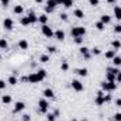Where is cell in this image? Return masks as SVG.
Returning <instances> with one entry per match:
<instances>
[{
	"mask_svg": "<svg viewBox=\"0 0 121 121\" xmlns=\"http://www.w3.org/2000/svg\"><path fill=\"white\" fill-rule=\"evenodd\" d=\"M47 78V70L44 69H38L37 72H32L28 76H23V82H28V83H39Z\"/></svg>",
	"mask_w": 121,
	"mask_h": 121,
	"instance_id": "cell-1",
	"label": "cell"
},
{
	"mask_svg": "<svg viewBox=\"0 0 121 121\" xmlns=\"http://www.w3.org/2000/svg\"><path fill=\"white\" fill-rule=\"evenodd\" d=\"M100 87L103 91H114L117 89V82H107V80H103L100 83Z\"/></svg>",
	"mask_w": 121,
	"mask_h": 121,
	"instance_id": "cell-2",
	"label": "cell"
},
{
	"mask_svg": "<svg viewBox=\"0 0 121 121\" xmlns=\"http://www.w3.org/2000/svg\"><path fill=\"white\" fill-rule=\"evenodd\" d=\"M48 108H49L48 100H47V99H39V100H38V113L47 114V113H48Z\"/></svg>",
	"mask_w": 121,
	"mask_h": 121,
	"instance_id": "cell-3",
	"label": "cell"
},
{
	"mask_svg": "<svg viewBox=\"0 0 121 121\" xmlns=\"http://www.w3.org/2000/svg\"><path fill=\"white\" fill-rule=\"evenodd\" d=\"M41 32H42V35H44V37H47V38H52L55 31L52 30L48 24H44V26H41Z\"/></svg>",
	"mask_w": 121,
	"mask_h": 121,
	"instance_id": "cell-4",
	"label": "cell"
},
{
	"mask_svg": "<svg viewBox=\"0 0 121 121\" xmlns=\"http://www.w3.org/2000/svg\"><path fill=\"white\" fill-rule=\"evenodd\" d=\"M86 34V28L85 27H73L70 30V35L75 38V37H83Z\"/></svg>",
	"mask_w": 121,
	"mask_h": 121,
	"instance_id": "cell-5",
	"label": "cell"
},
{
	"mask_svg": "<svg viewBox=\"0 0 121 121\" xmlns=\"http://www.w3.org/2000/svg\"><path fill=\"white\" fill-rule=\"evenodd\" d=\"M3 28L7 31H11L14 28V21H13V18H10V17H7V18H4L3 20Z\"/></svg>",
	"mask_w": 121,
	"mask_h": 121,
	"instance_id": "cell-6",
	"label": "cell"
},
{
	"mask_svg": "<svg viewBox=\"0 0 121 121\" xmlns=\"http://www.w3.org/2000/svg\"><path fill=\"white\" fill-rule=\"evenodd\" d=\"M70 86H72V89L75 91H83L85 89V86H83V83L80 82V80H78V79H75V80H72V83H70Z\"/></svg>",
	"mask_w": 121,
	"mask_h": 121,
	"instance_id": "cell-7",
	"label": "cell"
},
{
	"mask_svg": "<svg viewBox=\"0 0 121 121\" xmlns=\"http://www.w3.org/2000/svg\"><path fill=\"white\" fill-rule=\"evenodd\" d=\"M94 103H96L97 106H103V104H104V91L103 90L97 91V96H96V99H94Z\"/></svg>",
	"mask_w": 121,
	"mask_h": 121,
	"instance_id": "cell-8",
	"label": "cell"
},
{
	"mask_svg": "<svg viewBox=\"0 0 121 121\" xmlns=\"http://www.w3.org/2000/svg\"><path fill=\"white\" fill-rule=\"evenodd\" d=\"M79 51H80V54L83 55V58H85V59H86V60H89V59H90V58H91L90 49H89L87 47H85V45H83V47H80V49H79Z\"/></svg>",
	"mask_w": 121,
	"mask_h": 121,
	"instance_id": "cell-9",
	"label": "cell"
},
{
	"mask_svg": "<svg viewBox=\"0 0 121 121\" xmlns=\"http://www.w3.org/2000/svg\"><path fill=\"white\" fill-rule=\"evenodd\" d=\"M24 108H26V104H24V101H16L13 111H14V113H20V111H23Z\"/></svg>",
	"mask_w": 121,
	"mask_h": 121,
	"instance_id": "cell-10",
	"label": "cell"
},
{
	"mask_svg": "<svg viewBox=\"0 0 121 121\" xmlns=\"http://www.w3.org/2000/svg\"><path fill=\"white\" fill-rule=\"evenodd\" d=\"M54 37H55L58 41H63V39H65V31L60 30V28H58V30L54 32Z\"/></svg>",
	"mask_w": 121,
	"mask_h": 121,
	"instance_id": "cell-11",
	"label": "cell"
},
{
	"mask_svg": "<svg viewBox=\"0 0 121 121\" xmlns=\"http://www.w3.org/2000/svg\"><path fill=\"white\" fill-rule=\"evenodd\" d=\"M42 96H44L45 99H54V97H55V93H54L52 89L48 87V89H45V90L42 91Z\"/></svg>",
	"mask_w": 121,
	"mask_h": 121,
	"instance_id": "cell-12",
	"label": "cell"
},
{
	"mask_svg": "<svg viewBox=\"0 0 121 121\" xmlns=\"http://www.w3.org/2000/svg\"><path fill=\"white\" fill-rule=\"evenodd\" d=\"M75 73H76V75H79V76H82V78H86V76L89 75V70H87L86 68H79V69H76V70H75Z\"/></svg>",
	"mask_w": 121,
	"mask_h": 121,
	"instance_id": "cell-13",
	"label": "cell"
},
{
	"mask_svg": "<svg viewBox=\"0 0 121 121\" xmlns=\"http://www.w3.org/2000/svg\"><path fill=\"white\" fill-rule=\"evenodd\" d=\"M27 17H28V20H30L31 24H35V23H38V16H37L34 11H30V13L27 14Z\"/></svg>",
	"mask_w": 121,
	"mask_h": 121,
	"instance_id": "cell-14",
	"label": "cell"
},
{
	"mask_svg": "<svg viewBox=\"0 0 121 121\" xmlns=\"http://www.w3.org/2000/svg\"><path fill=\"white\" fill-rule=\"evenodd\" d=\"M13 13L20 16V14H23V13H24V7H23L21 4H16V6H14V9H13Z\"/></svg>",
	"mask_w": 121,
	"mask_h": 121,
	"instance_id": "cell-15",
	"label": "cell"
},
{
	"mask_svg": "<svg viewBox=\"0 0 121 121\" xmlns=\"http://www.w3.org/2000/svg\"><path fill=\"white\" fill-rule=\"evenodd\" d=\"M113 13H114V17H116L117 20H121V7L120 6H114Z\"/></svg>",
	"mask_w": 121,
	"mask_h": 121,
	"instance_id": "cell-16",
	"label": "cell"
},
{
	"mask_svg": "<svg viewBox=\"0 0 121 121\" xmlns=\"http://www.w3.org/2000/svg\"><path fill=\"white\" fill-rule=\"evenodd\" d=\"M73 16H75L76 18H79V20H80V18H83V17H85V11H83L82 9H76V10L73 11Z\"/></svg>",
	"mask_w": 121,
	"mask_h": 121,
	"instance_id": "cell-17",
	"label": "cell"
},
{
	"mask_svg": "<svg viewBox=\"0 0 121 121\" xmlns=\"http://www.w3.org/2000/svg\"><path fill=\"white\" fill-rule=\"evenodd\" d=\"M100 21L106 26V24H110L111 23V17L110 16H107V14H103V16H100Z\"/></svg>",
	"mask_w": 121,
	"mask_h": 121,
	"instance_id": "cell-18",
	"label": "cell"
},
{
	"mask_svg": "<svg viewBox=\"0 0 121 121\" xmlns=\"http://www.w3.org/2000/svg\"><path fill=\"white\" fill-rule=\"evenodd\" d=\"M18 48H20V49H28V41L24 39V38L20 39V41H18Z\"/></svg>",
	"mask_w": 121,
	"mask_h": 121,
	"instance_id": "cell-19",
	"label": "cell"
},
{
	"mask_svg": "<svg viewBox=\"0 0 121 121\" xmlns=\"http://www.w3.org/2000/svg\"><path fill=\"white\" fill-rule=\"evenodd\" d=\"M7 83H10L11 86H16V85L18 83V79H17V76H16L14 73H13V75H11V76H10V78L7 79Z\"/></svg>",
	"mask_w": 121,
	"mask_h": 121,
	"instance_id": "cell-20",
	"label": "cell"
},
{
	"mask_svg": "<svg viewBox=\"0 0 121 121\" xmlns=\"http://www.w3.org/2000/svg\"><path fill=\"white\" fill-rule=\"evenodd\" d=\"M38 23H41L42 26H44V24H47V23H48V14H45V13H44V14L38 16Z\"/></svg>",
	"mask_w": 121,
	"mask_h": 121,
	"instance_id": "cell-21",
	"label": "cell"
},
{
	"mask_svg": "<svg viewBox=\"0 0 121 121\" xmlns=\"http://www.w3.org/2000/svg\"><path fill=\"white\" fill-rule=\"evenodd\" d=\"M116 49H110V51H106V54H104V56H106V59H113L114 56H116Z\"/></svg>",
	"mask_w": 121,
	"mask_h": 121,
	"instance_id": "cell-22",
	"label": "cell"
},
{
	"mask_svg": "<svg viewBox=\"0 0 121 121\" xmlns=\"http://www.w3.org/2000/svg\"><path fill=\"white\" fill-rule=\"evenodd\" d=\"M20 24L23 26V27H27V26H30V20H28V17L27 16H23L21 18H20Z\"/></svg>",
	"mask_w": 121,
	"mask_h": 121,
	"instance_id": "cell-23",
	"label": "cell"
},
{
	"mask_svg": "<svg viewBox=\"0 0 121 121\" xmlns=\"http://www.w3.org/2000/svg\"><path fill=\"white\" fill-rule=\"evenodd\" d=\"M111 47H113V49H116V51L120 49L121 48V41L120 39H113V41H111Z\"/></svg>",
	"mask_w": 121,
	"mask_h": 121,
	"instance_id": "cell-24",
	"label": "cell"
},
{
	"mask_svg": "<svg viewBox=\"0 0 121 121\" xmlns=\"http://www.w3.org/2000/svg\"><path fill=\"white\" fill-rule=\"evenodd\" d=\"M1 101H3V104H10V103L13 101V99H11L10 94H4V96L1 97Z\"/></svg>",
	"mask_w": 121,
	"mask_h": 121,
	"instance_id": "cell-25",
	"label": "cell"
},
{
	"mask_svg": "<svg viewBox=\"0 0 121 121\" xmlns=\"http://www.w3.org/2000/svg\"><path fill=\"white\" fill-rule=\"evenodd\" d=\"M116 75H113V73H110V72H106V80L107 82H116Z\"/></svg>",
	"mask_w": 121,
	"mask_h": 121,
	"instance_id": "cell-26",
	"label": "cell"
},
{
	"mask_svg": "<svg viewBox=\"0 0 121 121\" xmlns=\"http://www.w3.org/2000/svg\"><path fill=\"white\" fill-rule=\"evenodd\" d=\"M9 48V42L6 38H0V49H7Z\"/></svg>",
	"mask_w": 121,
	"mask_h": 121,
	"instance_id": "cell-27",
	"label": "cell"
},
{
	"mask_svg": "<svg viewBox=\"0 0 121 121\" xmlns=\"http://www.w3.org/2000/svg\"><path fill=\"white\" fill-rule=\"evenodd\" d=\"M39 62H41V63H47V62H49V54H42V55L39 56Z\"/></svg>",
	"mask_w": 121,
	"mask_h": 121,
	"instance_id": "cell-28",
	"label": "cell"
},
{
	"mask_svg": "<svg viewBox=\"0 0 121 121\" xmlns=\"http://www.w3.org/2000/svg\"><path fill=\"white\" fill-rule=\"evenodd\" d=\"M111 60H113V65H114L116 68L121 66V56H117V55H116V56H114Z\"/></svg>",
	"mask_w": 121,
	"mask_h": 121,
	"instance_id": "cell-29",
	"label": "cell"
},
{
	"mask_svg": "<svg viewBox=\"0 0 121 121\" xmlns=\"http://www.w3.org/2000/svg\"><path fill=\"white\" fill-rule=\"evenodd\" d=\"M104 27H106V26H104L101 21H96V23H94V28H96V30L103 31V30H104Z\"/></svg>",
	"mask_w": 121,
	"mask_h": 121,
	"instance_id": "cell-30",
	"label": "cell"
},
{
	"mask_svg": "<svg viewBox=\"0 0 121 121\" xmlns=\"http://www.w3.org/2000/svg\"><path fill=\"white\" fill-rule=\"evenodd\" d=\"M62 6L66 7V9H69V7L73 6V0H62Z\"/></svg>",
	"mask_w": 121,
	"mask_h": 121,
	"instance_id": "cell-31",
	"label": "cell"
},
{
	"mask_svg": "<svg viewBox=\"0 0 121 121\" xmlns=\"http://www.w3.org/2000/svg\"><path fill=\"white\" fill-rule=\"evenodd\" d=\"M90 52H91V55H101V49L99 48V47H94V48H91L90 49Z\"/></svg>",
	"mask_w": 121,
	"mask_h": 121,
	"instance_id": "cell-32",
	"label": "cell"
},
{
	"mask_svg": "<svg viewBox=\"0 0 121 121\" xmlns=\"http://www.w3.org/2000/svg\"><path fill=\"white\" fill-rule=\"evenodd\" d=\"M60 70L62 72H68L69 70V63L68 62H62L60 63Z\"/></svg>",
	"mask_w": 121,
	"mask_h": 121,
	"instance_id": "cell-33",
	"label": "cell"
},
{
	"mask_svg": "<svg viewBox=\"0 0 121 121\" xmlns=\"http://www.w3.org/2000/svg\"><path fill=\"white\" fill-rule=\"evenodd\" d=\"M107 72H110V73H113V75H116V76H117L120 70H118V68H116V66H113V68H107Z\"/></svg>",
	"mask_w": 121,
	"mask_h": 121,
	"instance_id": "cell-34",
	"label": "cell"
},
{
	"mask_svg": "<svg viewBox=\"0 0 121 121\" xmlns=\"http://www.w3.org/2000/svg\"><path fill=\"white\" fill-rule=\"evenodd\" d=\"M47 6H48V7H52V9H55L58 4L55 3V0H47Z\"/></svg>",
	"mask_w": 121,
	"mask_h": 121,
	"instance_id": "cell-35",
	"label": "cell"
},
{
	"mask_svg": "<svg viewBox=\"0 0 121 121\" xmlns=\"http://www.w3.org/2000/svg\"><path fill=\"white\" fill-rule=\"evenodd\" d=\"M73 42H75V44H78V45H80V44L83 42V37H75Z\"/></svg>",
	"mask_w": 121,
	"mask_h": 121,
	"instance_id": "cell-36",
	"label": "cell"
},
{
	"mask_svg": "<svg viewBox=\"0 0 121 121\" xmlns=\"http://www.w3.org/2000/svg\"><path fill=\"white\" fill-rule=\"evenodd\" d=\"M55 11V9H52V7H48V6H45V14H51V13H54Z\"/></svg>",
	"mask_w": 121,
	"mask_h": 121,
	"instance_id": "cell-37",
	"label": "cell"
},
{
	"mask_svg": "<svg viewBox=\"0 0 121 121\" xmlns=\"http://www.w3.org/2000/svg\"><path fill=\"white\" fill-rule=\"evenodd\" d=\"M47 51H48V54H55L56 52V47H48Z\"/></svg>",
	"mask_w": 121,
	"mask_h": 121,
	"instance_id": "cell-38",
	"label": "cell"
},
{
	"mask_svg": "<svg viewBox=\"0 0 121 121\" xmlns=\"http://www.w3.org/2000/svg\"><path fill=\"white\" fill-rule=\"evenodd\" d=\"M59 17H60L62 21H68V14H66V13H60Z\"/></svg>",
	"mask_w": 121,
	"mask_h": 121,
	"instance_id": "cell-39",
	"label": "cell"
},
{
	"mask_svg": "<svg viewBox=\"0 0 121 121\" xmlns=\"http://www.w3.org/2000/svg\"><path fill=\"white\" fill-rule=\"evenodd\" d=\"M47 120H48V121H54V120H55V114L48 113V114H47Z\"/></svg>",
	"mask_w": 121,
	"mask_h": 121,
	"instance_id": "cell-40",
	"label": "cell"
},
{
	"mask_svg": "<svg viewBox=\"0 0 121 121\" xmlns=\"http://www.w3.org/2000/svg\"><path fill=\"white\" fill-rule=\"evenodd\" d=\"M113 120L114 121H121V113H116L114 117H113Z\"/></svg>",
	"mask_w": 121,
	"mask_h": 121,
	"instance_id": "cell-41",
	"label": "cell"
},
{
	"mask_svg": "<svg viewBox=\"0 0 121 121\" xmlns=\"http://www.w3.org/2000/svg\"><path fill=\"white\" fill-rule=\"evenodd\" d=\"M114 32H116V34H121V24H117V26L114 27Z\"/></svg>",
	"mask_w": 121,
	"mask_h": 121,
	"instance_id": "cell-42",
	"label": "cell"
},
{
	"mask_svg": "<svg viewBox=\"0 0 121 121\" xmlns=\"http://www.w3.org/2000/svg\"><path fill=\"white\" fill-rule=\"evenodd\" d=\"M111 101V94H104V103H110Z\"/></svg>",
	"mask_w": 121,
	"mask_h": 121,
	"instance_id": "cell-43",
	"label": "cell"
},
{
	"mask_svg": "<svg viewBox=\"0 0 121 121\" xmlns=\"http://www.w3.org/2000/svg\"><path fill=\"white\" fill-rule=\"evenodd\" d=\"M6 89V82L3 79H0V90H4Z\"/></svg>",
	"mask_w": 121,
	"mask_h": 121,
	"instance_id": "cell-44",
	"label": "cell"
},
{
	"mask_svg": "<svg viewBox=\"0 0 121 121\" xmlns=\"http://www.w3.org/2000/svg\"><path fill=\"white\" fill-rule=\"evenodd\" d=\"M30 120H31L30 114H24V116H23V121H30Z\"/></svg>",
	"mask_w": 121,
	"mask_h": 121,
	"instance_id": "cell-45",
	"label": "cell"
},
{
	"mask_svg": "<svg viewBox=\"0 0 121 121\" xmlns=\"http://www.w3.org/2000/svg\"><path fill=\"white\" fill-rule=\"evenodd\" d=\"M0 3L6 7V6H9V4H10V0H0Z\"/></svg>",
	"mask_w": 121,
	"mask_h": 121,
	"instance_id": "cell-46",
	"label": "cell"
},
{
	"mask_svg": "<svg viewBox=\"0 0 121 121\" xmlns=\"http://www.w3.org/2000/svg\"><path fill=\"white\" fill-rule=\"evenodd\" d=\"M116 82H117V83H121V70L118 72V75H117V78H116Z\"/></svg>",
	"mask_w": 121,
	"mask_h": 121,
	"instance_id": "cell-47",
	"label": "cell"
},
{
	"mask_svg": "<svg viewBox=\"0 0 121 121\" xmlns=\"http://www.w3.org/2000/svg\"><path fill=\"white\" fill-rule=\"evenodd\" d=\"M114 104H116L117 107H121V99H116V101H114Z\"/></svg>",
	"mask_w": 121,
	"mask_h": 121,
	"instance_id": "cell-48",
	"label": "cell"
},
{
	"mask_svg": "<svg viewBox=\"0 0 121 121\" xmlns=\"http://www.w3.org/2000/svg\"><path fill=\"white\" fill-rule=\"evenodd\" d=\"M89 3H90L91 6H97L99 4V0H89Z\"/></svg>",
	"mask_w": 121,
	"mask_h": 121,
	"instance_id": "cell-49",
	"label": "cell"
},
{
	"mask_svg": "<svg viewBox=\"0 0 121 121\" xmlns=\"http://www.w3.org/2000/svg\"><path fill=\"white\" fill-rule=\"evenodd\" d=\"M106 1H107L108 4H114V3H116V0H106Z\"/></svg>",
	"mask_w": 121,
	"mask_h": 121,
	"instance_id": "cell-50",
	"label": "cell"
},
{
	"mask_svg": "<svg viewBox=\"0 0 121 121\" xmlns=\"http://www.w3.org/2000/svg\"><path fill=\"white\" fill-rule=\"evenodd\" d=\"M34 1H35V3H37V4H41V3H42V1H44V0H34Z\"/></svg>",
	"mask_w": 121,
	"mask_h": 121,
	"instance_id": "cell-51",
	"label": "cell"
},
{
	"mask_svg": "<svg viewBox=\"0 0 121 121\" xmlns=\"http://www.w3.org/2000/svg\"><path fill=\"white\" fill-rule=\"evenodd\" d=\"M72 121H78V120H76V118H73V120H72Z\"/></svg>",
	"mask_w": 121,
	"mask_h": 121,
	"instance_id": "cell-52",
	"label": "cell"
},
{
	"mask_svg": "<svg viewBox=\"0 0 121 121\" xmlns=\"http://www.w3.org/2000/svg\"><path fill=\"white\" fill-rule=\"evenodd\" d=\"M0 60H1V54H0Z\"/></svg>",
	"mask_w": 121,
	"mask_h": 121,
	"instance_id": "cell-53",
	"label": "cell"
},
{
	"mask_svg": "<svg viewBox=\"0 0 121 121\" xmlns=\"http://www.w3.org/2000/svg\"><path fill=\"white\" fill-rule=\"evenodd\" d=\"M54 121H55V120H54Z\"/></svg>",
	"mask_w": 121,
	"mask_h": 121,
	"instance_id": "cell-54",
	"label": "cell"
},
{
	"mask_svg": "<svg viewBox=\"0 0 121 121\" xmlns=\"http://www.w3.org/2000/svg\"><path fill=\"white\" fill-rule=\"evenodd\" d=\"M21 121H23V120H21Z\"/></svg>",
	"mask_w": 121,
	"mask_h": 121,
	"instance_id": "cell-55",
	"label": "cell"
}]
</instances>
